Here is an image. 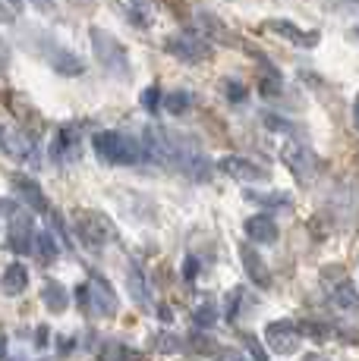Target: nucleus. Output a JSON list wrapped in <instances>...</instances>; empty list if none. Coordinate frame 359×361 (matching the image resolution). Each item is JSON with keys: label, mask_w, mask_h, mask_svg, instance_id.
I'll list each match as a JSON object with an SVG mask.
<instances>
[{"label": "nucleus", "mask_w": 359, "mask_h": 361, "mask_svg": "<svg viewBox=\"0 0 359 361\" xmlns=\"http://www.w3.org/2000/svg\"><path fill=\"white\" fill-rule=\"evenodd\" d=\"M95 142V151H98V157L105 164H114V166H133L145 161V151L139 142H133V138L120 135V132H98V135L92 138Z\"/></svg>", "instance_id": "1"}, {"label": "nucleus", "mask_w": 359, "mask_h": 361, "mask_svg": "<svg viewBox=\"0 0 359 361\" xmlns=\"http://www.w3.org/2000/svg\"><path fill=\"white\" fill-rule=\"evenodd\" d=\"M88 35H92V47H95V57H98V63L105 66L110 75H117V79L129 75L126 47H123L120 41H117L110 32H105V29H92Z\"/></svg>", "instance_id": "2"}, {"label": "nucleus", "mask_w": 359, "mask_h": 361, "mask_svg": "<svg viewBox=\"0 0 359 361\" xmlns=\"http://www.w3.org/2000/svg\"><path fill=\"white\" fill-rule=\"evenodd\" d=\"M73 226H76V235H79V242L86 248H92V252L105 248L107 242L114 239V226H110V220L105 217V214L79 211V214H73Z\"/></svg>", "instance_id": "3"}, {"label": "nucleus", "mask_w": 359, "mask_h": 361, "mask_svg": "<svg viewBox=\"0 0 359 361\" xmlns=\"http://www.w3.org/2000/svg\"><path fill=\"white\" fill-rule=\"evenodd\" d=\"M281 161H284V166H290V173H293L300 183H312L322 173V157L296 142H287L284 148H281Z\"/></svg>", "instance_id": "4"}, {"label": "nucleus", "mask_w": 359, "mask_h": 361, "mask_svg": "<svg viewBox=\"0 0 359 361\" xmlns=\"http://www.w3.org/2000/svg\"><path fill=\"white\" fill-rule=\"evenodd\" d=\"M164 51L170 54V57L183 60V63H202V60L211 57V44L208 38H192V35H174V38L164 41Z\"/></svg>", "instance_id": "5"}, {"label": "nucleus", "mask_w": 359, "mask_h": 361, "mask_svg": "<svg viewBox=\"0 0 359 361\" xmlns=\"http://www.w3.org/2000/svg\"><path fill=\"white\" fill-rule=\"evenodd\" d=\"M300 324L293 321H271L265 327V343L271 352H278V355H293L296 345H300Z\"/></svg>", "instance_id": "6"}, {"label": "nucleus", "mask_w": 359, "mask_h": 361, "mask_svg": "<svg viewBox=\"0 0 359 361\" xmlns=\"http://www.w3.org/2000/svg\"><path fill=\"white\" fill-rule=\"evenodd\" d=\"M218 170L227 173L230 179H240V183H265V179H268V170H265V166L252 164L249 157H240V154L220 157V161H218Z\"/></svg>", "instance_id": "7"}, {"label": "nucleus", "mask_w": 359, "mask_h": 361, "mask_svg": "<svg viewBox=\"0 0 359 361\" xmlns=\"http://www.w3.org/2000/svg\"><path fill=\"white\" fill-rule=\"evenodd\" d=\"M38 235L32 233V217L29 214H19V217H10V230H6V248L16 255H29L35 248Z\"/></svg>", "instance_id": "8"}, {"label": "nucleus", "mask_w": 359, "mask_h": 361, "mask_svg": "<svg viewBox=\"0 0 359 361\" xmlns=\"http://www.w3.org/2000/svg\"><path fill=\"white\" fill-rule=\"evenodd\" d=\"M243 233L249 235L252 245H274V242L281 239L278 220H274L271 214H252V217L243 224Z\"/></svg>", "instance_id": "9"}, {"label": "nucleus", "mask_w": 359, "mask_h": 361, "mask_svg": "<svg viewBox=\"0 0 359 361\" xmlns=\"http://www.w3.org/2000/svg\"><path fill=\"white\" fill-rule=\"evenodd\" d=\"M261 29L281 35V38H287L290 44H296V47H315V44H319V32L300 29V25H293L290 19H268V23L261 25Z\"/></svg>", "instance_id": "10"}, {"label": "nucleus", "mask_w": 359, "mask_h": 361, "mask_svg": "<svg viewBox=\"0 0 359 361\" xmlns=\"http://www.w3.org/2000/svg\"><path fill=\"white\" fill-rule=\"evenodd\" d=\"M101 314V317H114L117 314V295L110 293V286L105 280H92L88 283V314Z\"/></svg>", "instance_id": "11"}, {"label": "nucleus", "mask_w": 359, "mask_h": 361, "mask_svg": "<svg viewBox=\"0 0 359 361\" xmlns=\"http://www.w3.org/2000/svg\"><path fill=\"white\" fill-rule=\"evenodd\" d=\"M240 261H243L246 276H249L255 286H259V289H268V286H271V274H268L265 261L259 258V252H255L249 242H243V245H240Z\"/></svg>", "instance_id": "12"}, {"label": "nucleus", "mask_w": 359, "mask_h": 361, "mask_svg": "<svg viewBox=\"0 0 359 361\" xmlns=\"http://www.w3.org/2000/svg\"><path fill=\"white\" fill-rule=\"evenodd\" d=\"M199 29H202V35L208 41H218V44H227V47H240L237 32H233L227 23H220L218 16H211V13H202V16H199Z\"/></svg>", "instance_id": "13"}, {"label": "nucleus", "mask_w": 359, "mask_h": 361, "mask_svg": "<svg viewBox=\"0 0 359 361\" xmlns=\"http://www.w3.org/2000/svg\"><path fill=\"white\" fill-rule=\"evenodd\" d=\"M10 183H13V189L19 192V198H23L25 204L32 207V211H38V214H47V211H51V204H47L45 192L38 189L35 179H29V176H23V173H16V176H13Z\"/></svg>", "instance_id": "14"}, {"label": "nucleus", "mask_w": 359, "mask_h": 361, "mask_svg": "<svg viewBox=\"0 0 359 361\" xmlns=\"http://www.w3.org/2000/svg\"><path fill=\"white\" fill-rule=\"evenodd\" d=\"M331 302H334V308H341V311H359V289L353 286L350 276H343L341 283L331 286Z\"/></svg>", "instance_id": "15"}, {"label": "nucleus", "mask_w": 359, "mask_h": 361, "mask_svg": "<svg viewBox=\"0 0 359 361\" xmlns=\"http://www.w3.org/2000/svg\"><path fill=\"white\" fill-rule=\"evenodd\" d=\"M0 286H4V293L10 295V298L19 295V293H25V286H29V270H25L19 261L6 264L4 276H0Z\"/></svg>", "instance_id": "16"}, {"label": "nucleus", "mask_w": 359, "mask_h": 361, "mask_svg": "<svg viewBox=\"0 0 359 361\" xmlns=\"http://www.w3.org/2000/svg\"><path fill=\"white\" fill-rule=\"evenodd\" d=\"M41 298H45V305L51 308V314H64L66 305H70V295H66V289L60 286L57 280H51L45 286V293H41Z\"/></svg>", "instance_id": "17"}, {"label": "nucleus", "mask_w": 359, "mask_h": 361, "mask_svg": "<svg viewBox=\"0 0 359 361\" xmlns=\"http://www.w3.org/2000/svg\"><path fill=\"white\" fill-rule=\"evenodd\" d=\"M246 198L255 201V204L274 207V211H290V207H293V201H290L287 192H271V195H265V192H246Z\"/></svg>", "instance_id": "18"}, {"label": "nucleus", "mask_w": 359, "mask_h": 361, "mask_svg": "<svg viewBox=\"0 0 359 361\" xmlns=\"http://www.w3.org/2000/svg\"><path fill=\"white\" fill-rule=\"evenodd\" d=\"M51 66L57 69L60 75H79L82 69H86V63H82L76 54H70V51H60V54H54L51 57Z\"/></svg>", "instance_id": "19"}, {"label": "nucleus", "mask_w": 359, "mask_h": 361, "mask_svg": "<svg viewBox=\"0 0 359 361\" xmlns=\"http://www.w3.org/2000/svg\"><path fill=\"white\" fill-rule=\"evenodd\" d=\"M300 333L306 339H312V343H328L334 330H331L328 324H322V321H300Z\"/></svg>", "instance_id": "20"}, {"label": "nucleus", "mask_w": 359, "mask_h": 361, "mask_svg": "<svg viewBox=\"0 0 359 361\" xmlns=\"http://www.w3.org/2000/svg\"><path fill=\"white\" fill-rule=\"evenodd\" d=\"M189 92H170L167 98H164V107H167V114H174V116H183L186 110H189Z\"/></svg>", "instance_id": "21"}, {"label": "nucleus", "mask_w": 359, "mask_h": 361, "mask_svg": "<svg viewBox=\"0 0 359 361\" xmlns=\"http://www.w3.org/2000/svg\"><path fill=\"white\" fill-rule=\"evenodd\" d=\"M35 252H38V258H41V261H54V258H57V239H54L51 233H38V239H35Z\"/></svg>", "instance_id": "22"}, {"label": "nucleus", "mask_w": 359, "mask_h": 361, "mask_svg": "<svg viewBox=\"0 0 359 361\" xmlns=\"http://www.w3.org/2000/svg\"><path fill=\"white\" fill-rule=\"evenodd\" d=\"M129 295H133V302L136 305H142L145 308V280H142V270L136 267H129Z\"/></svg>", "instance_id": "23"}, {"label": "nucleus", "mask_w": 359, "mask_h": 361, "mask_svg": "<svg viewBox=\"0 0 359 361\" xmlns=\"http://www.w3.org/2000/svg\"><path fill=\"white\" fill-rule=\"evenodd\" d=\"M105 361H142V355L139 352H133V349H126V345L114 343V345H107Z\"/></svg>", "instance_id": "24"}, {"label": "nucleus", "mask_w": 359, "mask_h": 361, "mask_svg": "<svg viewBox=\"0 0 359 361\" xmlns=\"http://www.w3.org/2000/svg\"><path fill=\"white\" fill-rule=\"evenodd\" d=\"M192 321H196V327H215V324H218V311H215V305H202V308H196Z\"/></svg>", "instance_id": "25"}, {"label": "nucleus", "mask_w": 359, "mask_h": 361, "mask_svg": "<svg viewBox=\"0 0 359 361\" xmlns=\"http://www.w3.org/2000/svg\"><path fill=\"white\" fill-rule=\"evenodd\" d=\"M259 92L265 94V98H274V94H281V75L271 73V75H265V79H259Z\"/></svg>", "instance_id": "26"}, {"label": "nucleus", "mask_w": 359, "mask_h": 361, "mask_svg": "<svg viewBox=\"0 0 359 361\" xmlns=\"http://www.w3.org/2000/svg\"><path fill=\"white\" fill-rule=\"evenodd\" d=\"M261 123L271 132H293V123H287L284 116H278V114H261Z\"/></svg>", "instance_id": "27"}, {"label": "nucleus", "mask_w": 359, "mask_h": 361, "mask_svg": "<svg viewBox=\"0 0 359 361\" xmlns=\"http://www.w3.org/2000/svg\"><path fill=\"white\" fill-rule=\"evenodd\" d=\"M155 345L161 352H177V349H183V339L180 336H170V333H158L155 336Z\"/></svg>", "instance_id": "28"}, {"label": "nucleus", "mask_w": 359, "mask_h": 361, "mask_svg": "<svg viewBox=\"0 0 359 361\" xmlns=\"http://www.w3.org/2000/svg\"><path fill=\"white\" fill-rule=\"evenodd\" d=\"M243 343H246V352H249V358H252V361H268L265 349H261V343L252 336V333H246V336H243Z\"/></svg>", "instance_id": "29"}, {"label": "nucleus", "mask_w": 359, "mask_h": 361, "mask_svg": "<svg viewBox=\"0 0 359 361\" xmlns=\"http://www.w3.org/2000/svg\"><path fill=\"white\" fill-rule=\"evenodd\" d=\"M224 94L230 101H246V85L243 82H237V79H227L224 82Z\"/></svg>", "instance_id": "30"}, {"label": "nucleus", "mask_w": 359, "mask_h": 361, "mask_svg": "<svg viewBox=\"0 0 359 361\" xmlns=\"http://www.w3.org/2000/svg\"><path fill=\"white\" fill-rule=\"evenodd\" d=\"M158 104H161V88L158 85H148L142 92V107L145 110H158Z\"/></svg>", "instance_id": "31"}, {"label": "nucleus", "mask_w": 359, "mask_h": 361, "mask_svg": "<svg viewBox=\"0 0 359 361\" xmlns=\"http://www.w3.org/2000/svg\"><path fill=\"white\" fill-rule=\"evenodd\" d=\"M240 298H243V289H230V293H227V321H237Z\"/></svg>", "instance_id": "32"}, {"label": "nucleus", "mask_w": 359, "mask_h": 361, "mask_svg": "<svg viewBox=\"0 0 359 361\" xmlns=\"http://www.w3.org/2000/svg\"><path fill=\"white\" fill-rule=\"evenodd\" d=\"M196 274H199V261L196 258H186L183 261V276H186V280H192Z\"/></svg>", "instance_id": "33"}, {"label": "nucleus", "mask_w": 359, "mask_h": 361, "mask_svg": "<svg viewBox=\"0 0 359 361\" xmlns=\"http://www.w3.org/2000/svg\"><path fill=\"white\" fill-rule=\"evenodd\" d=\"M192 343H196V345H192V349H196V352H215V345H211V339L208 336H202V339H192Z\"/></svg>", "instance_id": "34"}, {"label": "nucleus", "mask_w": 359, "mask_h": 361, "mask_svg": "<svg viewBox=\"0 0 359 361\" xmlns=\"http://www.w3.org/2000/svg\"><path fill=\"white\" fill-rule=\"evenodd\" d=\"M300 361H331L328 355H322V352H309V355H302Z\"/></svg>", "instance_id": "35"}, {"label": "nucleus", "mask_w": 359, "mask_h": 361, "mask_svg": "<svg viewBox=\"0 0 359 361\" xmlns=\"http://www.w3.org/2000/svg\"><path fill=\"white\" fill-rule=\"evenodd\" d=\"M220 361H246V358L240 355V352H224V355H220Z\"/></svg>", "instance_id": "36"}, {"label": "nucleus", "mask_w": 359, "mask_h": 361, "mask_svg": "<svg viewBox=\"0 0 359 361\" xmlns=\"http://www.w3.org/2000/svg\"><path fill=\"white\" fill-rule=\"evenodd\" d=\"M353 126L359 129V94H356V101H353Z\"/></svg>", "instance_id": "37"}, {"label": "nucleus", "mask_w": 359, "mask_h": 361, "mask_svg": "<svg viewBox=\"0 0 359 361\" xmlns=\"http://www.w3.org/2000/svg\"><path fill=\"white\" fill-rule=\"evenodd\" d=\"M158 314H161V321H174V317H170V308H164V305L158 308Z\"/></svg>", "instance_id": "38"}, {"label": "nucleus", "mask_w": 359, "mask_h": 361, "mask_svg": "<svg viewBox=\"0 0 359 361\" xmlns=\"http://www.w3.org/2000/svg\"><path fill=\"white\" fill-rule=\"evenodd\" d=\"M73 4H79V6H86V4H92V0H73Z\"/></svg>", "instance_id": "39"}, {"label": "nucleus", "mask_w": 359, "mask_h": 361, "mask_svg": "<svg viewBox=\"0 0 359 361\" xmlns=\"http://www.w3.org/2000/svg\"><path fill=\"white\" fill-rule=\"evenodd\" d=\"M35 4H38V6H47V4H51V0H35Z\"/></svg>", "instance_id": "40"}, {"label": "nucleus", "mask_w": 359, "mask_h": 361, "mask_svg": "<svg viewBox=\"0 0 359 361\" xmlns=\"http://www.w3.org/2000/svg\"><path fill=\"white\" fill-rule=\"evenodd\" d=\"M161 4H177V0H161Z\"/></svg>", "instance_id": "41"}, {"label": "nucleus", "mask_w": 359, "mask_h": 361, "mask_svg": "<svg viewBox=\"0 0 359 361\" xmlns=\"http://www.w3.org/2000/svg\"><path fill=\"white\" fill-rule=\"evenodd\" d=\"M353 38H359V29H353Z\"/></svg>", "instance_id": "42"}]
</instances>
